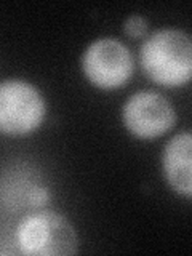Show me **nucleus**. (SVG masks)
I'll list each match as a JSON object with an SVG mask.
<instances>
[{"label": "nucleus", "mask_w": 192, "mask_h": 256, "mask_svg": "<svg viewBox=\"0 0 192 256\" xmlns=\"http://www.w3.org/2000/svg\"><path fill=\"white\" fill-rule=\"evenodd\" d=\"M141 68L164 86L186 85L192 77V42L181 29H160L150 34L140 52Z\"/></svg>", "instance_id": "1"}, {"label": "nucleus", "mask_w": 192, "mask_h": 256, "mask_svg": "<svg viewBox=\"0 0 192 256\" xmlns=\"http://www.w3.org/2000/svg\"><path fill=\"white\" fill-rule=\"evenodd\" d=\"M16 240L21 253L29 256L74 254L78 245L74 226L52 210L28 214L16 228Z\"/></svg>", "instance_id": "2"}, {"label": "nucleus", "mask_w": 192, "mask_h": 256, "mask_svg": "<svg viewBox=\"0 0 192 256\" xmlns=\"http://www.w3.org/2000/svg\"><path fill=\"white\" fill-rule=\"evenodd\" d=\"M46 104L32 84L20 78L0 84V133L24 136L42 125Z\"/></svg>", "instance_id": "3"}, {"label": "nucleus", "mask_w": 192, "mask_h": 256, "mask_svg": "<svg viewBox=\"0 0 192 256\" xmlns=\"http://www.w3.org/2000/svg\"><path fill=\"white\" fill-rule=\"evenodd\" d=\"M82 69L94 86L114 90L132 78L134 64L132 52L124 42L102 37L88 45L82 56Z\"/></svg>", "instance_id": "4"}, {"label": "nucleus", "mask_w": 192, "mask_h": 256, "mask_svg": "<svg viewBox=\"0 0 192 256\" xmlns=\"http://www.w3.org/2000/svg\"><path fill=\"white\" fill-rule=\"evenodd\" d=\"M122 118L126 130L136 138L154 140L172 130L176 124V112L164 94L138 92L125 101Z\"/></svg>", "instance_id": "5"}, {"label": "nucleus", "mask_w": 192, "mask_h": 256, "mask_svg": "<svg viewBox=\"0 0 192 256\" xmlns=\"http://www.w3.org/2000/svg\"><path fill=\"white\" fill-rule=\"evenodd\" d=\"M164 174L174 192L186 198L192 196V136L184 132L173 136L164 149Z\"/></svg>", "instance_id": "6"}, {"label": "nucleus", "mask_w": 192, "mask_h": 256, "mask_svg": "<svg viewBox=\"0 0 192 256\" xmlns=\"http://www.w3.org/2000/svg\"><path fill=\"white\" fill-rule=\"evenodd\" d=\"M149 22L141 14H132L124 22V32L132 38H142L148 34Z\"/></svg>", "instance_id": "7"}]
</instances>
